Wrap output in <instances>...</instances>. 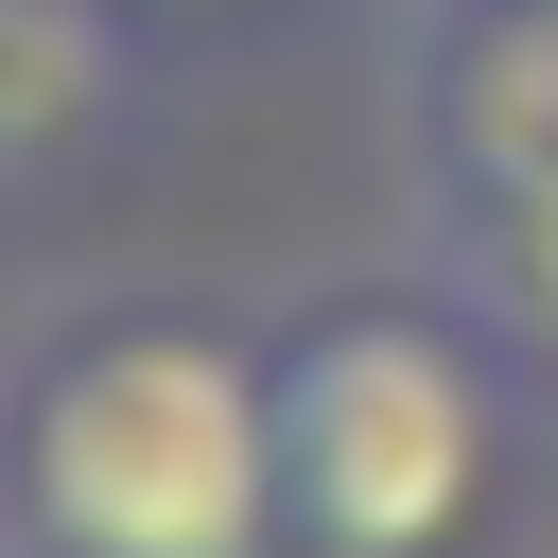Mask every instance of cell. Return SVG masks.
Masks as SVG:
<instances>
[{
  "mask_svg": "<svg viewBox=\"0 0 558 558\" xmlns=\"http://www.w3.org/2000/svg\"><path fill=\"white\" fill-rule=\"evenodd\" d=\"M262 558H331V541H262Z\"/></svg>",
  "mask_w": 558,
  "mask_h": 558,
  "instance_id": "5",
  "label": "cell"
},
{
  "mask_svg": "<svg viewBox=\"0 0 558 558\" xmlns=\"http://www.w3.org/2000/svg\"><path fill=\"white\" fill-rule=\"evenodd\" d=\"M0 488L35 558H262L279 541V436L262 366L192 314L87 331L0 418Z\"/></svg>",
  "mask_w": 558,
  "mask_h": 558,
  "instance_id": "1",
  "label": "cell"
},
{
  "mask_svg": "<svg viewBox=\"0 0 558 558\" xmlns=\"http://www.w3.org/2000/svg\"><path fill=\"white\" fill-rule=\"evenodd\" d=\"M262 436H279V541H331V558H436L488 506V366L436 314L279 331Z\"/></svg>",
  "mask_w": 558,
  "mask_h": 558,
  "instance_id": "2",
  "label": "cell"
},
{
  "mask_svg": "<svg viewBox=\"0 0 558 558\" xmlns=\"http://www.w3.org/2000/svg\"><path fill=\"white\" fill-rule=\"evenodd\" d=\"M471 279H488V314H506V331H541V349H558V174L471 192Z\"/></svg>",
  "mask_w": 558,
  "mask_h": 558,
  "instance_id": "4",
  "label": "cell"
},
{
  "mask_svg": "<svg viewBox=\"0 0 558 558\" xmlns=\"http://www.w3.org/2000/svg\"><path fill=\"white\" fill-rule=\"evenodd\" d=\"M453 157L471 192L558 174V0H488V35L453 52Z\"/></svg>",
  "mask_w": 558,
  "mask_h": 558,
  "instance_id": "3",
  "label": "cell"
}]
</instances>
